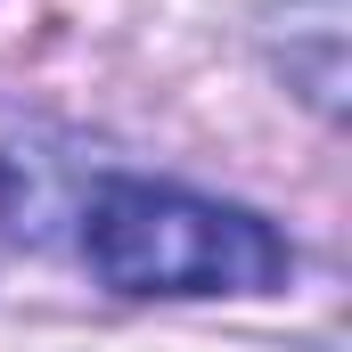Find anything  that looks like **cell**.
Instances as JSON below:
<instances>
[{
	"label": "cell",
	"instance_id": "6da1fadb",
	"mask_svg": "<svg viewBox=\"0 0 352 352\" xmlns=\"http://www.w3.org/2000/svg\"><path fill=\"white\" fill-rule=\"evenodd\" d=\"M82 254L115 295H263L287 278L270 221L164 180H107L82 205Z\"/></svg>",
	"mask_w": 352,
	"mask_h": 352
}]
</instances>
